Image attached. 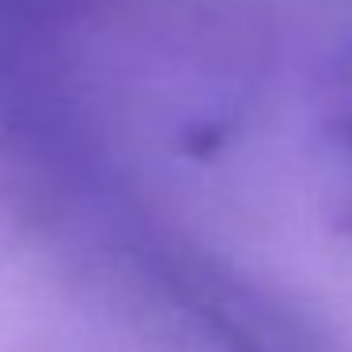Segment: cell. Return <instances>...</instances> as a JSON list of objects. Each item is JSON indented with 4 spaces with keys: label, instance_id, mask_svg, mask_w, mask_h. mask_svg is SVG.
Returning a JSON list of instances; mask_svg holds the SVG:
<instances>
[{
    "label": "cell",
    "instance_id": "1",
    "mask_svg": "<svg viewBox=\"0 0 352 352\" xmlns=\"http://www.w3.org/2000/svg\"><path fill=\"white\" fill-rule=\"evenodd\" d=\"M322 114H326L329 133L352 152V42L337 54L333 69H329V76H326Z\"/></svg>",
    "mask_w": 352,
    "mask_h": 352
}]
</instances>
